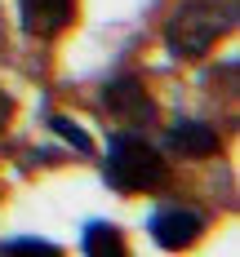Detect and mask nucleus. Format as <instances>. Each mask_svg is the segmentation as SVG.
<instances>
[{"label": "nucleus", "mask_w": 240, "mask_h": 257, "mask_svg": "<svg viewBox=\"0 0 240 257\" xmlns=\"http://www.w3.org/2000/svg\"><path fill=\"white\" fill-rule=\"evenodd\" d=\"M103 102H107V111H111L120 124H151V120H156V102H151V93H147L133 76L111 80V84L103 89Z\"/></svg>", "instance_id": "nucleus-3"}, {"label": "nucleus", "mask_w": 240, "mask_h": 257, "mask_svg": "<svg viewBox=\"0 0 240 257\" xmlns=\"http://www.w3.org/2000/svg\"><path fill=\"white\" fill-rule=\"evenodd\" d=\"M49 124H53V133H62V138H67V142H71V147H76L80 155H89V151H94V142H89V133H85L80 124H71L67 115H53Z\"/></svg>", "instance_id": "nucleus-8"}, {"label": "nucleus", "mask_w": 240, "mask_h": 257, "mask_svg": "<svg viewBox=\"0 0 240 257\" xmlns=\"http://www.w3.org/2000/svg\"><path fill=\"white\" fill-rule=\"evenodd\" d=\"M107 182L116 191H129V195H138V191H160L169 182V164H165V155L147 138L116 133L111 147H107Z\"/></svg>", "instance_id": "nucleus-2"}, {"label": "nucleus", "mask_w": 240, "mask_h": 257, "mask_svg": "<svg viewBox=\"0 0 240 257\" xmlns=\"http://www.w3.org/2000/svg\"><path fill=\"white\" fill-rule=\"evenodd\" d=\"M18 9H23V31L40 40L67 31L76 18V0H18Z\"/></svg>", "instance_id": "nucleus-5"}, {"label": "nucleus", "mask_w": 240, "mask_h": 257, "mask_svg": "<svg viewBox=\"0 0 240 257\" xmlns=\"http://www.w3.org/2000/svg\"><path fill=\"white\" fill-rule=\"evenodd\" d=\"M169 147L183 155V160H209V155H218V133H213L209 124H196V120H183V124L169 128Z\"/></svg>", "instance_id": "nucleus-6"}, {"label": "nucleus", "mask_w": 240, "mask_h": 257, "mask_svg": "<svg viewBox=\"0 0 240 257\" xmlns=\"http://www.w3.org/2000/svg\"><path fill=\"white\" fill-rule=\"evenodd\" d=\"M236 27V0H183L169 23H165V45L174 58H205V53Z\"/></svg>", "instance_id": "nucleus-1"}, {"label": "nucleus", "mask_w": 240, "mask_h": 257, "mask_svg": "<svg viewBox=\"0 0 240 257\" xmlns=\"http://www.w3.org/2000/svg\"><path fill=\"white\" fill-rule=\"evenodd\" d=\"M9 120H14V98H9V93L0 89V128L9 124Z\"/></svg>", "instance_id": "nucleus-10"}, {"label": "nucleus", "mask_w": 240, "mask_h": 257, "mask_svg": "<svg viewBox=\"0 0 240 257\" xmlns=\"http://www.w3.org/2000/svg\"><path fill=\"white\" fill-rule=\"evenodd\" d=\"M85 253L89 257H120L125 253V235L111 222H94V226H85Z\"/></svg>", "instance_id": "nucleus-7"}, {"label": "nucleus", "mask_w": 240, "mask_h": 257, "mask_svg": "<svg viewBox=\"0 0 240 257\" xmlns=\"http://www.w3.org/2000/svg\"><path fill=\"white\" fill-rule=\"evenodd\" d=\"M0 253H58V244H49V239H36V235H23V239H5L0 244Z\"/></svg>", "instance_id": "nucleus-9"}, {"label": "nucleus", "mask_w": 240, "mask_h": 257, "mask_svg": "<svg viewBox=\"0 0 240 257\" xmlns=\"http://www.w3.org/2000/svg\"><path fill=\"white\" fill-rule=\"evenodd\" d=\"M200 231H205V217L196 208L169 204V208L151 213V235H156L160 248H187L191 239H200Z\"/></svg>", "instance_id": "nucleus-4"}]
</instances>
